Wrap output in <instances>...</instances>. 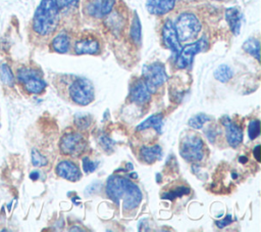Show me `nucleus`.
I'll use <instances>...</instances> for the list:
<instances>
[{"label":"nucleus","instance_id":"nucleus-1","mask_svg":"<svg viewBox=\"0 0 261 232\" xmlns=\"http://www.w3.org/2000/svg\"><path fill=\"white\" fill-rule=\"evenodd\" d=\"M106 194L116 204L122 201L123 211L137 208L143 198L142 191L135 183L120 176H110L106 183Z\"/></svg>","mask_w":261,"mask_h":232},{"label":"nucleus","instance_id":"nucleus-2","mask_svg":"<svg viewBox=\"0 0 261 232\" xmlns=\"http://www.w3.org/2000/svg\"><path fill=\"white\" fill-rule=\"evenodd\" d=\"M59 8L56 0H41L33 17V30L40 36L52 34L58 25Z\"/></svg>","mask_w":261,"mask_h":232},{"label":"nucleus","instance_id":"nucleus-3","mask_svg":"<svg viewBox=\"0 0 261 232\" xmlns=\"http://www.w3.org/2000/svg\"><path fill=\"white\" fill-rule=\"evenodd\" d=\"M174 28L178 40L181 42H186L189 40H193L198 36L201 30V22L195 14L186 12L181 13L177 17Z\"/></svg>","mask_w":261,"mask_h":232},{"label":"nucleus","instance_id":"nucleus-4","mask_svg":"<svg viewBox=\"0 0 261 232\" xmlns=\"http://www.w3.org/2000/svg\"><path fill=\"white\" fill-rule=\"evenodd\" d=\"M179 153L187 161H200L204 157L203 140L197 135H188L184 137L179 145Z\"/></svg>","mask_w":261,"mask_h":232},{"label":"nucleus","instance_id":"nucleus-5","mask_svg":"<svg viewBox=\"0 0 261 232\" xmlns=\"http://www.w3.org/2000/svg\"><path fill=\"white\" fill-rule=\"evenodd\" d=\"M16 78L29 93L39 94L44 91L46 83L41 77L40 72L31 67H21L17 71Z\"/></svg>","mask_w":261,"mask_h":232},{"label":"nucleus","instance_id":"nucleus-6","mask_svg":"<svg viewBox=\"0 0 261 232\" xmlns=\"http://www.w3.org/2000/svg\"><path fill=\"white\" fill-rule=\"evenodd\" d=\"M93 84L87 79H76L69 87V96L73 102L87 105L94 100Z\"/></svg>","mask_w":261,"mask_h":232},{"label":"nucleus","instance_id":"nucleus-7","mask_svg":"<svg viewBox=\"0 0 261 232\" xmlns=\"http://www.w3.org/2000/svg\"><path fill=\"white\" fill-rule=\"evenodd\" d=\"M143 78L148 89L151 93H153L157 87L161 86L167 80V75L165 73L164 66L161 63L156 62L144 65Z\"/></svg>","mask_w":261,"mask_h":232},{"label":"nucleus","instance_id":"nucleus-8","mask_svg":"<svg viewBox=\"0 0 261 232\" xmlns=\"http://www.w3.org/2000/svg\"><path fill=\"white\" fill-rule=\"evenodd\" d=\"M86 145V140L82 134L70 132L61 138L59 147L63 154L79 156L85 150Z\"/></svg>","mask_w":261,"mask_h":232},{"label":"nucleus","instance_id":"nucleus-9","mask_svg":"<svg viewBox=\"0 0 261 232\" xmlns=\"http://www.w3.org/2000/svg\"><path fill=\"white\" fill-rule=\"evenodd\" d=\"M207 47H208V42H207L206 38L203 37L199 41L194 42L192 44H189L186 47L181 48V50L177 54L178 55L177 59H176L177 67H179V68L188 67L192 63V61L194 59V56L197 53L205 50Z\"/></svg>","mask_w":261,"mask_h":232},{"label":"nucleus","instance_id":"nucleus-10","mask_svg":"<svg viewBox=\"0 0 261 232\" xmlns=\"http://www.w3.org/2000/svg\"><path fill=\"white\" fill-rule=\"evenodd\" d=\"M162 37L165 45L171 50V52L173 54H178L181 50V46L176 35L174 24L170 19H167L164 22L162 29Z\"/></svg>","mask_w":261,"mask_h":232},{"label":"nucleus","instance_id":"nucleus-11","mask_svg":"<svg viewBox=\"0 0 261 232\" xmlns=\"http://www.w3.org/2000/svg\"><path fill=\"white\" fill-rule=\"evenodd\" d=\"M56 174L68 181L75 182L81 179V171L79 167L70 160H62L56 166Z\"/></svg>","mask_w":261,"mask_h":232},{"label":"nucleus","instance_id":"nucleus-12","mask_svg":"<svg viewBox=\"0 0 261 232\" xmlns=\"http://www.w3.org/2000/svg\"><path fill=\"white\" fill-rule=\"evenodd\" d=\"M222 124L225 127V137L228 144L231 147H237L243 141V131L234 123H232L228 118L224 117L222 119Z\"/></svg>","mask_w":261,"mask_h":232},{"label":"nucleus","instance_id":"nucleus-13","mask_svg":"<svg viewBox=\"0 0 261 232\" xmlns=\"http://www.w3.org/2000/svg\"><path fill=\"white\" fill-rule=\"evenodd\" d=\"M130 101L136 103H146L151 98V92L145 84L144 80L137 81L130 88Z\"/></svg>","mask_w":261,"mask_h":232},{"label":"nucleus","instance_id":"nucleus-14","mask_svg":"<svg viewBox=\"0 0 261 232\" xmlns=\"http://www.w3.org/2000/svg\"><path fill=\"white\" fill-rule=\"evenodd\" d=\"M115 0H95L92 1L88 8L91 15L102 17L109 14L113 8Z\"/></svg>","mask_w":261,"mask_h":232},{"label":"nucleus","instance_id":"nucleus-15","mask_svg":"<svg viewBox=\"0 0 261 232\" xmlns=\"http://www.w3.org/2000/svg\"><path fill=\"white\" fill-rule=\"evenodd\" d=\"M176 0H147L146 6L151 14L162 15L169 12L175 4Z\"/></svg>","mask_w":261,"mask_h":232},{"label":"nucleus","instance_id":"nucleus-16","mask_svg":"<svg viewBox=\"0 0 261 232\" xmlns=\"http://www.w3.org/2000/svg\"><path fill=\"white\" fill-rule=\"evenodd\" d=\"M76 54H95L99 51V42L93 38H86L76 41L74 45Z\"/></svg>","mask_w":261,"mask_h":232},{"label":"nucleus","instance_id":"nucleus-17","mask_svg":"<svg viewBox=\"0 0 261 232\" xmlns=\"http://www.w3.org/2000/svg\"><path fill=\"white\" fill-rule=\"evenodd\" d=\"M225 18L231 32L234 35H239L242 25V14L237 7H230L225 10Z\"/></svg>","mask_w":261,"mask_h":232},{"label":"nucleus","instance_id":"nucleus-18","mask_svg":"<svg viewBox=\"0 0 261 232\" xmlns=\"http://www.w3.org/2000/svg\"><path fill=\"white\" fill-rule=\"evenodd\" d=\"M141 156L144 161L148 164H153L156 160L160 159L162 154V149L159 145L154 146H143L141 148Z\"/></svg>","mask_w":261,"mask_h":232},{"label":"nucleus","instance_id":"nucleus-19","mask_svg":"<svg viewBox=\"0 0 261 232\" xmlns=\"http://www.w3.org/2000/svg\"><path fill=\"white\" fill-rule=\"evenodd\" d=\"M162 123H163L162 114H153L147 118L145 121H143L140 125H138L137 130L142 131L149 128H153L156 132L160 134L162 131Z\"/></svg>","mask_w":261,"mask_h":232},{"label":"nucleus","instance_id":"nucleus-20","mask_svg":"<svg viewBox=\"0 0 261 232\" xmlns=\"http://www.w3.org/2000/svg\"><path fill=\"white\" fill-rule=\"evenodd\" d=\"M52 48L58 53H65L69 48V39L66 34H58L52 40Z\"/></svg>","mask_w":261,"mask_h":232},{"label":"nucleus","instance_id":"nucleus-21","mask_svg":"<svg viewBox=\"0 0 261 232\" xmlns=\"http://www.w3.org/2000/svg\"><path fill=\"white\" fill-rule=\"evenodd\" d=\"M0 80L7 86H12L14 83L13 73L6 62L0 63Z\"/></svg>","mask_w":261,"mask_h":232},{"label":"nucleus","instance_id":"nucleus-22","mask_svg":"<svg viewBox=\"0 0 261 232\" xmlns=\"http://www.w3.org/2000/svg\"><path fill=\"white\" fill-rule=\"evenodd\" d=\"M232 77V71L231 68L226 65V64H221L219 65L215 71H214V78L221 82V83H225L228 80H230Z\"/></svg>","mask_w":261,"mask_h":232},{"label":"nucleus","instance_id":"nucleus-23","mask_svg":"<svg viewBox=\"0 0 261 232\" xmlns=\"http://www.w3.org/2000/svg\"><path fill=\"white\" fill-rule=\"evenodd\" d=\"M243 48L245 51H247L249 54L253 55L254 57H256L257 60L260 59V54H259V49H260V43L257 39H248L244 45Z\"/></svg>","mask_w":261,"mask_h":232},{"label":"nucleus","instance_id":"nucleus-24","mask_svg":"<svg viewBox=\"0 0 261 232\" xmlns=\"http://www.w3.org/2000/svg\"><path fill=\"white\" fill-rule=\"evenodd\" d=\"M211 121V117H209L208 114L206 113H198L194 117H192L190 120H189V126L194 128V129H202L203 126L207 123Z\"/></svg>","mask_w":261,"mask_h":232},{"label":"nucleus","instance_id":"nucleus-25","mask_svg":"<svg viewBox=\"0 0 261 232\" xmlns=\"http://www.w3.org/2000/svg\"><path fill=\"white\" fill-rule=\"evenodd\" d=\"M190 193V188L187 186H177L175 189L169 190L168 192L163 193L162 198L168 199V200H174L177 197H180L182 195L189 194Z\"/></svg>","mask_w":261,"mask_h":232},{"label":"nucleus","instance_id":"nucleus-26","mask_svg":"<svg viewBox=\"0 0 261 232\" xmlns=\"http://www.w3.org/2000/svg\"><path fill=\"white\" fill-rule=\"evenodd\" d=\"M130 37L136 43H139L141 40V24L137 13H135V16L133 18V22L130 27Z\"/></svg>","mask_w":261,"mask_h":232},{"label":"nucleus","instance_id":"nucleus-27","mask_svg":"<svg viewBox=\"0 0 261 232\" xmlns=\"http://www.w3.org/2000/svg\"><path fill=\"white\" fill-rule=\"evenodd\" d=\"M32 164L35 167H44L48 164V159L37 149L32 150Z\"/></svg>","mask_w":261,"mask_h":232},{"label":"nucleus","instance_id":"nucleus-28","mask_svg":"<svg viewBox=\"0 0 261 232\" xmlns=\"http://www.w3.org/2000/svg\"><path fill=\"white\" fill-rule=\"evenodd\" d=\"M248 134L250 139H255L260 134V122L258 120H252L248 126Z\"/></svg>","mask_w":261,"mask_h":232},{"label":"nucleus","instance_id":"nucleus-29","mask_svg":"<svg viewBox=\"0 0 261 232\" xmlns=\"http://www.w3.org/2000/svg\"><path fill=\"white\" fill-rule=\"evenodd\" d=\"M91 124V118L90 115L87 114H80L75 117V125L80 129H86L90 126Z\"/></svg>","mask_w":261,"mask_h":232},{"label":"nucleus","instance_id":"nucleus-30","mask_svg":"<svg viewBox=\"0 0 261 232\" xmlns=\"http://www.w3.org/2000/svg\"><path fill=\"white\" fill-rule=\"evenodd\" d=\"M98 166V163L92 161L89 157H84L83 158V170L85 173H92L96 170Z\"/></svg>","mask_w":261,"mask_h":232},{"label":"nucleus","instance_id":"nucleus-31","mask_svg":"<svg viewBox=\"0 0 261 232\" xmlns=\"http://www.w3.org/2000/svg\"><path fill=\"white\" fill-rule=\"evenodd\" d=\"M99 142H100L101 146H102L106 151H111L112 148H113V145H114L113 141H112L109 137H107L106 135L101 136V137L99 138Z\"/></svg>","mask_w":261,"mask_h":232},{"label":"nucleus","instance_id":"nucleus-32","mask_svg":"<svg viewBox=\"0 0 261 232\" xmlns=\"http://www.w3.org/2000/svg\"><path fill=\"white\" fill-rule=\"evenodd\" d=\"M58 8H65L70 5H75L77 3V0H56Z\"/></svg>","mask_w":261,"mask_h":232},{"label":"nucleus","instance_id":"nucleus-33","mask_svg":"<svg viewBox=\"0 0 261 232\" xmlns=\"http://www.w3.org/2000/svg\"><path fill=\"white\" fill-rule=\"evenodd\" d=\"M231 221H232L231 216H230V215H227L224 219H221L220 221H216V225H217L218 228H223V227L227 226Z\"/></svg>","mask_w":261,"mask_h":232},{"label":"nucleus","instance_id":"nucleus-34","mask_svg":"<svg viewBox=\"0 0 261 232\" xmlns=\"http://www.w3.org/2000/svg\"><path fill=\"white\" fill-rule=\"evenodd\" d=\"M254 156L257 159V161H260V145H257L254 148Z\"/></svg>","mask_w":261,"mask_h":232},{"label":"nucleus","instance_id":"nucleus-35","mask_svg":"<svg viewBox=\"0 0 261 232\" xmlns=\"http://www.w3.org/2000/svg\"><path fill=\"white\" fill-rule=\"evenodd\" d=\"M30 177H31V179H32V180H37V179L39 178V173H38L37 171H34L33 173H31Z\"/></svg>","mask_w":261,"mask_h":232},{"label":"nucleus","instance_id":"nucleus-36","mask_svg":"<svg viewBox=\"0 0 261 232\" xmlns=\"http://www.w3.org/2000/svg\"><path fill=\"white\" fill-rule=\"evenodd\" d=\"M239 160H240L241 163H243V164H244V163H246V161L248 160V158H247V157H245V156H241V157L239 158Z\"/></svg>","mask_w":261,"mask_h":232}]
</instances>
